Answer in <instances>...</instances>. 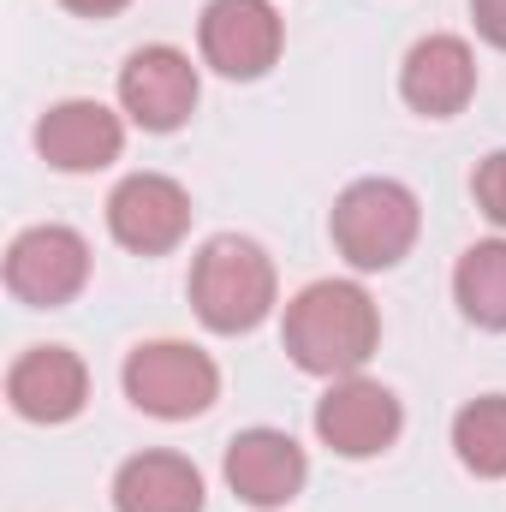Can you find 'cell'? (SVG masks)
<instances>
[{"mask_svg":"<svg viewBox=\"0 0 506 512\" xmlns=\"http://www.w3.org/2000/svg\"><path fill=\"white\" fill-rule=\"evenodd\" d=\"M280 340H286V358L304 376H328V382L358 376L376 358V340H381L376 298L358 280H310L286 304Z\"/></svg>","mask_w":506,"mask_h":512,"instance_id":"6da1fadb","label":"cell"},{"mask_svg":"<svg viewBox=\"0 0 506 512\" xmlns=\"http://www.w3.org/2000/svg\"><path fill=\"white\" fill-rule=\"evenodd\" d=\"M191 310L215 334H251L274 310V262L256 239L215 233L191 256Z\"/></svg>","mask_w":506,"mask_h":512,"instance_id":"7a4b0ae2","label":"cell"},{"mask_svg":"<svg viewBox=\"0 0 506 512\" xmlns=\"http://www.w3.org/2000/svg\"><path fill=\"white\" fill-rule=\"evenodd\" d=\"M417 227H423L417 191L399 185V179H352L334 197V215H328L334 251L352 268H364V274L399 268L411 256V245H417Z\"/></svg>","mask_w":506,"mask_h":512,"instance_id":"3957f363","label":"cell"},{"mask_svg":"<svg viewBox=\"0 0 506 512\" xmlns=\"http://www.w3.org/2000/svg\"><path fill=\"white\" fill-rule=\"evenodd\" d=\"M126 399L161 423H185L221 399V370L185 340H143L126 358Z\"/></svg>","mask_w":506,"mask_h":512,"instance_id":"277c9868","label":"cell"},{"mask_svg":"<svg viewBox=\"0 0 506 512\" xmlns=\"http://www.w3.org/2000/svg\"><path fill=\"white\" fill-rule=\"evenodd\" d=\"M90 280V245L84 233L48 221V227H24L6 251V292L30 310H60L84 292Z\"/></svg>","mask_w":506,"mask_h":512,"instance_id":"5b68a950","label":"cell"},{"mask_svg":"<svg viewBox=\"0 0 506 512\" xmlns=\"http://www.w3.org/2000/svg\"><path fill=\"white\" fill-rule=\"evenodd\" d=\"M399 429H405V411L393 387L370 382V376H340L316 399V435L340 459H376L399 441Z\"/></svg>","mask_w":506,"mask_h":512,"instance_id":"8992f818","label":"cell"},{"mask_svg":"<svg viewBox=\"0 0 506 512\" xmlns=\"http://www.w3.org/2000/svg\"><path fill=\"white\" fill-rule=\"evenodd\" d=\"M197 96H203V84H197L191 54H179L167 42L137 48L120 66V108L143 131H179L197 114Z\"/></svg>","mask_w":506,"mask_h":512,"instance_id":"52a82bcc","label":"cell"},{"mask_svg":"<svg viewBox=\"0 0 506 512\" xmlns=\"http://www.w3.org/2000/svg\"><path fill=\"white\" fill-rule=\"evenodd\" d=\"M280 42H286V30H280V12L268 0H209L203 18H197L203 60L221 78H239V84L262 78L280 60Z\"/></svg>","mask_w":506,"mask_h":512,"instance_id":"ba28073f","label":"cell"},{"mask_svg":"<svg viewBox=\"0 0 506 512\" xmlns=\"http://www.w3.org/2000/svg\"><path fill=\"white\" fill-rule=\"evenodd\" d=\"M108 233L137 256H167L191 233V191L167 173H131L108 197Z\"/></svg>","mask_w":506,"mask_h":512,"instance_id":"9c48e42d","label":"cell"},{"mask_svg":"<svg viewBox=\"0 0 506 512\" xmlns=\"http://www.w3.org/2000/svg\"><path fill=\"white\" fill-rule=\"evenodd\" d=\"M120 149H126V120L108 102L72 96L36 120V155L60 173H102L120 161Z\"/></svg>","mask_w":506,"mask_h":512,"instance_id":"30bf717a","label":"cell"},{"mask_svg":"<svg viewBox=\"0 0 506 512\" xmlns=\"http://www.w3.org/2000/svg\"><path fill=\"white\" fill-rule=\"evenodd\" d=\"M304 483H310V459H304V447L286 429H245V435H233V447H227V489L245 507L274 512L286 501H298Z\"/></svg>","mask_w":506,"mask_h":512,"instance_id":"8fae6325","label":"cell"},{"mask_svg":"<svg viewBox=\"0 0 506 512\" xmlns=\"http://www.w3.org/2000/svg\"><path fill=\"white\" fill-rule=\"evenodd\" d=\"M399 96L423 120H453L477 96V54L465 36H423L399 66Z\"/></svg>","mask_w":506,"mask_h":512,"instance_id":"7c38bea8","label":"cell"},{"mask_svg":"<svg viewBox=\"0 0 506 512\" xmlns=\"http://www.w3.org/2000/svg\"><path fill=\"white\" fill-rule=\"evenodd\" d=\"M6 399L30 423H72L90 399V370L72 346H30L6 370Z\"/></svg>","mask_w":506,"mask_h":512,"instance_id":"4fadbf2b","label":"cell"},{"mask_svg":"<svg viewBox=\"0 0 506 512\" xmlns=\"http://www.w3.org/2000/svg\"><path fill=\"white\" fill-rule=\"evenodd\" d=\"M114 512H203V471L185 453H137L114 477Z\"/></svg>","mask_w":506,"mask_h":512,"instance_id":"5bb4252c","label":"cell"},{"mask_svg":"<svg viewBox=\"0 0 506 512\" xmlns=\"http://www.w3.org/2000/svg\"><path fill=\"white\" fill-rule=\"evenodd\" d=\"M453 298L465 310V322L506 334V239H483L459 256L453 268Z\"/></svg>","mask_w":506,"mask_h":512,"instance_id":"9a60e30c","label":"cell"},{"mask_svg":"<svg viewBox=\"0 0 506 512\" xmlns=\"http://www.w3.org/2000/svg\"><path fill=\"white\" fill-rule=\"evenodd\" d=\"M453 453L471 477H506V393H483L453 417Z\"/></svg>","mask_w":506,"mask_h":512,"instance_id":"2e32d148","label":"cell"},{"mask_svg":"<svg viewBox=\"0 0 506 512\" xmlns=\"http://www.w3.org/2000/svg\"><path fill=\"white\" fill-rule=\"evenodd\" d=\"M471 191H477V209H483L495 227H506V149H495V155H483V161H477Z\"/></svg>","mask_w":506,"mask_h":512,"instance_id":"e0dca14e","label":"cell"},{"mask_svg":"<svg viewBox=\"0 0 506 512\" xmlns=\"http://www.w3.org/2000/svg\"><path fill=\"white\" fill-rule=\"evenodd\" d=\"M471 18H477V36L506 54V0H471Z\"/></svg>","mask_w":506,"mask_h":512,"instance_id":"ac0fdd59","label":"cell"},{"mask_svg":"<svg viewBox=\"0 0 506 512\" xmlns=\"http://www.w3.org/2000/svg\"><path fill=\"white\" fill-rule=\"evenodd\" d=\"M66 12H78V18H114V12H126L131 0H60Z\"/></svg>","mask_w":506,"mask_h":512,"instance_id":"d6986e66","label":"cell"}]
</instances>
